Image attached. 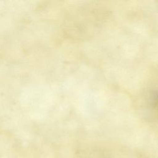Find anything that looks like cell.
Segmentation results:
<instances>
[{"mask_svg": "<svg viewBox=\"0 0 158 158\" xmlns=\"http://www.w3.org/2000/svg\"><path fill=\"white\" fill-rule=\"evenodd\" d=\"M144 109L148 116L158 120V78L151 81L143 93Z\"/></svg>", "mask_w": 158, "mask_h": 158, "instance_id": "obj_1", "label": "cell"}]
</instances>
